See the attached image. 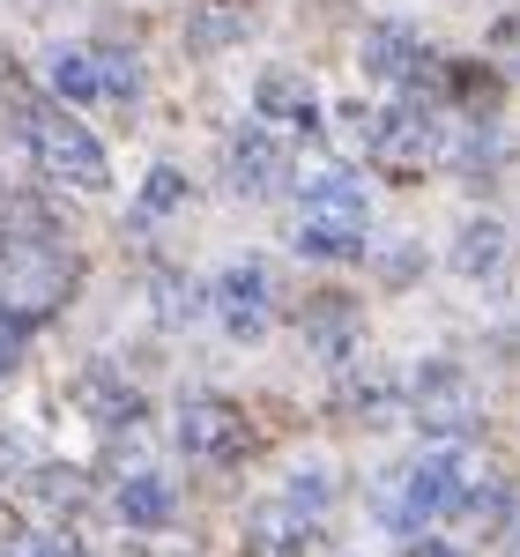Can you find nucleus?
Wrapping results in <instances>:
<instances>
[{
    "mask_svg": "<svg viewBox=\"0 0 520 557\" xmlns=\"http://www.w3.org/2000/svg\"><path fill=\"white\" fill-rule=\"evenodd\" d=\"M8 120H15V134H23V149H30L38 172L67 178V186H89V194L112 178L104 149H97V134H89L67 104H45V97H30L23 83H8Z\"/></svg>",
    "mask_w": 520,
    "mask_h": 557,
    "instance_id": "f257e3e1",
    "label": "nucleus"
},
{
    "mask_svg": "<svg viewBox=\"0 0 520 557\" xmlns=\"http://www.w3.org/2000/svg\"><path fill=\"white\" fill-rule=\"evenodd\" d=\"M67 290H75V253L60 238H8L0 231V312H15L30 327L52 305H67Z\"/></svg>",
    "mask_w": 520,
    "mask_h": 557,
    "instance_id": "f03ea898",
    "label": "nucleus"
},
{
    "mask_svg": "<svg viewBox=\"0 0 520 557\" xmlns=\"http://www.w3.org/2000/svg\"><path fill=\"white\" fill-rule=\"evenodd\" d=\"M290 238H298L305 260H357L364 253V186H357L349 172L312 178Z\"/></svg>",
    "mask_w": 520,
    "mask_h": 557,
    "instance_id": "7ed1b4c3",
    "label": "nucleus"
},
{
    "mask_svg": "<svg viewBox=\"0 0 520 557\" xmlns=\"http://www.w3.org/2000/svg\"><path fill=\"white\" fill-rule=\"evenodd\" d=\"M178 446H186L194 461H238V454L253 446V424H246L238 401H223V394H194V401L178 409Z\"/></svg>",
    "mask_w": 520,
    "mask_h": 557,
    "instance_id": "20e7f679",
    "label": "nucleus"
},
{
    "mask_svg": "<svg viewBox=\"0 0 520 557\" xmlns=\"http://www.w3.org/2000/svg\"><path fill=\"white\" fill-rule=\"evenodd\" d=\"M364 149H372V164H387V172H401V178L424 172V164L438 157V127H432V112H424V97H417V104H394V112H380Z\"/></svg>",
    "mask_w": 520,
    "mask_h": 557,
    "instance_id": "39448f33",
    "label": "nucleus"
},
{
    "mask_svg": "<svg viewBox=\"0 0 520 557\" xmlns=\"http://www.w3.org/2000/svg\"><path fill=\"white\" fill-rule=\"evenodd\" d=\"M223 186H231V194H246V201L283 194V186H290V149H283L275 134L246 127L238 141H231V157H223Z\"/></svg>",
    "mask_w": 520,
    "mask_h": 557,
    "instance_id": "423d86ee",
    "label": "nucleus"
},
{
    "mask_svg": "<svg viewBox=\"0 0 520 557\" xmlns=\"http://www.w3.org/2000/svg\"><path fill=\"white\" fill-rule=\"evenodd\" d=\"M216 312H223V327H231V343H260V335H268V320H275V283H268L260 260L231 268L216 283Z\"/></svg>",
    "mask_w": 520,
    "mask_h": 557,
    "instance_id": "0eeeda50",
    "label": "nucleus"
},
{
    "mask_svg": "<svg viewBox=\"0 0 520 557\" xmlns=\"http://www.w3.org/2000/svg\"><path fill=\"white\" fill-rule=\"evenodd\" d=\"M461 461L454 454H438V461H417L409 469V491H401V513H394V528H424V520H446L461 513Z\"/></svg>",
    "mask_w": 520,
    "mask_h": 557,
    "instance_id": "6e6552de",
    "label": "nucleus"
},
{
    "mask_svg": "<svg viewBox=\"0 0 520 557\" xmlns=\"http://www.w3.org/2000/svg\"><path fill=\"white\" fill-rule=\"evenodd\" d=\"M476 394L461 380V364H432L424 380H417V424L424 431H476Z\"/></svg>",
    "mask_w": 520,
    "mask_h": 557,
    "instance_id": "1a4fd4ad",
    "label": "nucleus"
},
{
    "mask_svg": "<svg viewBox=\"0 0 520 557\" xmlns=\"http://www.w3.org/2000/svg\"><path fill=\"white\" fill-rule=\"evenodd\" d=\"M438 60L432 45L417 38V30H401V23H380V30H364V75H380V83H424Z\"/></svg>",
    "mask_w": 520,
    "mask_h": 557,
    "instance_id": "9d476101",
    "label": "nucleus"
},
{
    "mask_svg": "<svg viewBox=\"0 0 520 557\" xmlns=\"http://www.w3.org/2000/svg\"><path fill=\"white\" fill-rule=\"evenodd\" d=\"M424 83H432L438 104H461V112H476V120L498 104V75H491L483 60H438ZM424 83H417V89H424Z\"/></svg>",
    "mask_w": 520,
    "mask_h": 557,
    "instance_id": "9b49d317",
    "label": "nucleus"
},
{
    "mask_svg": "<svg viewBox=\"0 0 520 557\" xmlns=\"http://www.w3.org/2000/svg\"><path fill=\"white\" fill-rule=\"evenodd\" d=\"M357 327H364L357 305L335 298V290H327V298H305V312H298V335L320 349V357H343V349L357 343Z\"/></svg>",
    "mask_w": 520,
    "mask_h": 557,
    "instance_id": "f8f14e48",
    "label": "nucleus"
},
{
    "mask_svg": "<svg viewBox=\"0 0 520 557\" xmlns=\"http://www.w3.org/2000/svg\"><path fill=\"white\" fill-rule=\"evenodd\" d=\"M253 104L268 112V120H298V127L320 120V97H312V83H305L298 67H268V75L253 83Z\"/></svg>",
    "mask_w": 520,
    "mask_h": 557,
    "instance_id": "ddd939ff",
    "label": "nucleus"
},
{
    "mask_svg": "<svg viewBox=\"0 0 520 557\" xmlns=\"http://www.w3.org/2000/svg\"><path fill=\"white\" fill-rule=\"evenodd\" d=\"M120 520L127 528H172L178 520V498L164 475H134V483H120Z\"/></svg>",
    "mask_w": 520,
    "mask_h": 557,
    "instance_id": "4468645a",
    "label": "nucleus"
},
{
    "mask_svg": "<svg viewBox=\"0 0 520 557\" xmlns=\"http://www.w3.org/2000/svg\"><path fill=\"white\" fill-rule=\"evenodd\" d=\"M52 89H60V104H97V97H104V67H97V52L60 45V52H52Z\"/></svg>",
    "mask_w": 520,
    "mask_h": 557,
    "instance_id": "2eb2a0df",
    "label": "nucleus"
},
{
    "mask_svg": "<svg viewBox=\"0 0 520 557\" xmlns=\"http://www.w3.org/2000/svg\"><path fill=\"white\" fill-rule=\"evenodd\" d=\"M498 260H506V223H491V215H476V223H469V231L454 238V268H461L469 283H483V275H491Z\"/></svg>",
    "mask_w": 520,
    "mask_h": 557,
    "instance_id": "dca6fc26",
    "label": "nucleus"
},
{
    "mask_svg": "<svg viewBox=\"0 0 520 557\" xmlns=\"http://www.w3.org/2000/svg\"><path fill=\"white\" fill-rule=\"evenodd\" d=\"M461 513L476 520L483 535H498V528H506V520H513V491H506V483H498V475H491V483H476V491H469V498H461Z\"/></svg>",
    "mask_w": 520,
    "mask_h": 557,
    "instance_id": "f3484780",
    "label": "nucleus"
},
{
    "mask_svg": "<svg viewBox=\"0 0 520 557\" xmlns=\"http://www.w3.org/2000/svg\"><path fill=\"white\" fill-rule=\"evenodd\" d=\"M178 201H186V172H178V164H157V172H149V186H141V209H134V223H157V215L178 209Z\"/></svg>",
    "mask_w": 520,
    "mask_h": 557,
    "instance_id": "a211bd4d",
    "label": "nucleus"
},
{
    "mask_svg": "<svg viewBox=\"0 0 520 557\" xmlns=\"http://www.w3.org/2000/svg\"><path fill=\"white\" fill-rule=\"evenodd\" d=\"M97 67H104V97H112L120 112H134V104H141V67H134L127 52H97Z\"/></svg>",
    "mask_w": 520,
    "mask_h": 557,
    "instance_id": "6ab92c4d",
    "label": "nucleus"
},
{
    "mask_svg": "<svg viewBox=\"0 0 520 557\" xmlns=\"http://www.w3.org/2000/svg\"><path fill=\"white\" fill-rule=\"evenodd\" d=\"M83 394H89V417H104V424H134L141 417V401L112 380H83Z\"/></svg>",
    "mask_w": 520,
    "mask_h": 557,
    "instance_id": "aec40b11",
    "label": "nucleus"
},
{
    "mask_svg": "<svg viewBox=\"0 0 520 557\" xmlns=\"http://www.w3.org/2000/svg\"><path fill=\"white\" fill-rule=\"evenodd\" d=\"M194 312H201V290L178 283V275H157V320H164V327H186Z\"/></svg>",
    "mask_w": 520,
    "mask_h": 557,
    "instance_id": "412c9836",
    "label": "nucleus"
},
{
    "mask_svg": "<svg viewBox=\"0 0 520 557\" xmlns=\"http://www.w3.org/2000/svg\"><path fill=\"white\" fill-rule=\"evenodd\" d=\"M194 38H201L209 52H216V45H231V38H238V15H194Z\"/></svg>",
    "mask_w": 520,
    "mask_h": 557,
    "instance_id": "4be33fe9",
    "label": "nucleus"
},
{
    "mask_svg": "<svg viewBox=\"0 0 520 557\" xmlns=\"http://www.w3.org/2000/svg\"><path fill=\"white\" fill-rule=\"evenodd\" d=\"M30 557H83L75 535H30Z\"/></svg>",
    "mask_w": 520,
    "mask_h": 557,
    "instance_id": "5701e85b",
    "label": "nucleus"
},
{
    "mask_svg": "<svg viewBox=\"0 0 520 557\" xmlns=\"http://www.w3.org/2000/svg\"><path fill=\"white\" fill-rule=\"evenodd\" d=\"M15 343H23V320H15V312H0V372L15 364Z\"/></svg>",
    "mask_w": 520,
    "mask_h": 557,
    "instance_id": "b1692460",
    "label": "nucleus"
},
{
    "mask_svg": "<svg viewBox=\"0 0 520 557\" xmlns=\"http://www.w3.org/2000/svg\"><path fill=\"white\" fill-rule=\"evenodd\" d=\"M498 45H513V67H520V15L506 23V30H498Z\"/></svg>",
    "mask_w": 520,
    "mask_h": 557,
    "instance_id": "393cba45",
    "label": "nucleus"
},
{
    "mask_svg": "<svg viewBox=\"0 0 520 557\" xmlns=\"http://www.w3.org/2000/svg\"><path fill=\"white\" fill-rule=\"evenodd\" d=\"M8 469H15V446H8V438H0V475H8Z\"/></svg>",
    "mask_w": 520,
    "mask_h": 557,
    "instance_id": "a878e982",
    "label": "nucleus"
},
{
    "mask_svg": "<svg viewBox=\"0 0 520 557\" xmlns=\"http://www.w3.org/2000/svg\"><path fill=\"white\" fill-rule=\"evenodd\" d=\"M424 557H461V550H438V543H424Z\"/></svg>",
    "mask_w": 520,
    "mask_h": 557,
    "instance_id": "bb28decb",
    "label": "nucleus"
},
{
    "mask_svg": "<svg viewBox=\"0 0 520 557\" xmlns=\"http://www.w3.org/2000/svg\"><path fill=\"white\" fill-rule=\"evenodd\" d=\"M506 349H513V357H520V327H513V335H506Z\"/></svg>",
    "mask_w": 520,
    "mask_h": 557,
    "instance_id": "cd10ccee",
    "label": "nucleus"
},
{
    "mask_svg": "<svg viewBox=\"0 0 520 557\" xmlns=\"http://www.w3.org/2000/svg\"><path fill=\"white\" fill-rule=\"evenodd\" d=\"M513 557H520V550H513Z\"/></svg>",
    "mask_w": 520,
    "mask_h": 557,
    "instance_id": "c85d7f7f",
    "label": "nucleus"
}]
</instances>
